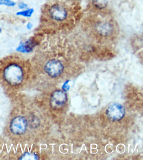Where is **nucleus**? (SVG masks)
I'll list each match as a JSON object with an SVG mask.
<instances>
[{
  "mask_svg": "<svg viewBox=\"0 0 143 160\" xmlns=\"http://www.w3.org/2000/svg\"><path fill=\"white\" fill-rule=\"evenodd\" d=\"M44 19L53 25L62 29H69L82 15L80 0H54L42 8Z\"/></svg>",
  "mask_w": 143,
  "mask_h": 160,
  "instance_id": "f257e3e1",
  "label": "nucleus"
},
{
  "mask_svg": "<svg viewBox=\"0 0 143 160\" xmlns=\"http://www.w3.org/2000/svg\"><path fill=\"white\" fill-rule=\"evenodd\" d=\"M101 10L87 17L85 25L87 31L96 42L103 44L111 42L119 33V26L107 12Z\"/></svg>",
  "mask_w": 143,
  "mask_h": 160,
  "instance_id": "f03ea898",
  "label": "nucleus"
},
{
  "mask_svg": "<svg viewBox=\"0 0 143 160\" xmlns=\"http://www.w3.org/2000/svg\"><path fill=\"white\" fill-rule=\"evenodd\" d=\"M3 76L8 84L16 86L22 82L24 73L21 66L16 62H12L5 67L3 71Z\"/></svg>",
  "mask_w": 143,
  "mask_h": 160,
  "instance_id": "7ed1b4c3",
  "label": "nucleus"
},
{
  "mask_svg": "<svg viewBox=\"0 0 143 160\" xmlns=\"http://www.w3.org/2000/svg\"><path fill=\"white\" fill-rule=\"evenodd\" d=\"M44 70L49 76L55 78L62 74L64 70V66L60 59L52 58L47 61L45 64Z\"/></svg>",
  "mask_w": 143,
  "mask_h": 160,
  "instance_id": "20e7f679",
  "label": "nucleus"
},
{
  "mask_svg": "<svg viewBox=\"0 0 143 160\" xmlns=\"http://www.w3.org/2000/svg\"><path fill=\"white\" fill-rule=\"evenodd\" d=\"M125 113V108L121 104L113 103L110 105L106 111L108 118L111 121L117 122L122 120Z\"/></svg>",
  "mask_w": 143,
  "mask_h": 160,
  "instance_id": "39448f33",
  "label": "nucleus"
},
{
  "mask_svg": "<svg viewBox=\"0 0 143 160\" xmlns=\"http://www.w3.org/2000/svg\"><path fill=\"white\" fill-rule=\"evenodd\" d=\"M28 126V121L23 116H17L13 119L10 125V129L15 135L23 134Z\"/></svg>",
  "mask_w": 143,
  "mask_h": 160,
  "instance_id": "423d86ee",
  "label": "nucleus"
},
{
  "mask_svg": "<svg viewBox=\"0 0 143 160\" xmlns=\"http://www.w3.org/2000/svg\"><path fill=\"white\" fill-rule=\"evenodd\" d=\"M67 95L63 92L57 90L53 93L50 98V103L54 108L62 107L66 102Z\"/></svg>",
  "mask_w": 143,
  "mask_h": 160,
  "instance_id": "0eeeda50",
  "label": "nucleus"
},
{
  "mask_svg": "<svg viewBox=\"0 0 143 160\" xmlns=\"http://www.w3.org/2000/svg\"><path fill=\"white\" fill-rule=\"evenodd\" d=\"M37 45V42L33 38L26 40L19 43L16 51L21 53H29L33 52Z\"/></svg>",
  "mask_w": 143,
  "mask_h": 160,
  "instance_id": "6e6552de",
  "label": "nucleus"
},
{
  "mask_svg": "<svg viewBox=\"0 0 143 160\" xmlns=\"http://www.w3.org/2000/svg\"><path fill=\"white\" fill-rule=\"evenodd\" d=\"M34 9L33 8H27V9L22 10L17 12L16 13V15L19 17H25V18H30L32 16L34 12Z\"/></svg>",
  "mask_w": 143,
  "mask_h": 160,
  "instance_id": "1a4fd4ad",
  "label": "nucleus"
},
{
  "mask_svg": "<svg viewBox=\"0 0 143 160\" xmlns=\"http://www.w3.org/2000/svg\"><path fill=\"white\" fill-rule=\"evenodd\" d=\"M39 157L37 154L34 153H29L26 152L24 153L20 157V160H38Z\"/></svg>",
  "mask_w": 143,
  "mask_h": 160,
  "instance_id": "9d476101",
  "label": "nucleus"
},
{
  "mask_svg": "<svg viewBox=\"0 0 143 160\" xmlns=\"http://www.w3.org/2000/svg\"><path fill=\"white\" fill-rule=\"evenodd\" d=\"M28 123L30 127L34 128L38 127L40 125L39 119L35 116H31L29 119V122H28Z\"/></svg>",
  "mask_w": 143,
  "mask_h": 160,
  "instance_id": "9b49d317",
  "label": "nucleus"
},
{
  "mask_svg": "<svg viewBox=\"0 0 143 160\" xmlns=\"http://www.w3.org/2000/svg\"><path fill=\"white\" fill-rule=\"evenodd\" d=\"M16 3L12 0H0V5H5L8 7H14Z\"/></svg>",
  "mask_w": 143,
  "mask_h": 160,
  "instance_id": "f8f14e48",
  "label": "nucleus"
},
{
  "mask_svg": "<svg viewBox=\"0 0 143 160\" xmlns=\"http://www.w3.org/2000/svg\"><path fill=\"white\" fill-rule=\"evenodd\" d=\"M17 5H18V7L19 8V9H21V10L29 8L28 5L25 3L23 2H20L18 3Z\"/></svg>",
  "mask_w": 143,
  "mask_h": 160,
  "instance_id": "ddd939ff",
  "label": "nucleus"
},
{
  "mask_svg": "<svg viewBox=\"0 0 143 160\" xmlns=\"http://www.w3.org/2000/svg\"><path fill=\"white\" fill-rule=\"evenodd\" d=\"M33 25L31 22H29L27 24L26 28L28 30H31L33 28Z\"/></svg>",
  "mask_w": 143,
  "mask_h": 160,
  "instance_id": "4468645a",
  "label": "nucleus"
},
{
  "mask_svg": "<svg viewBox=\"0 0 143 160\" xmlns=\"http://www.w3.org/2000/svg\"><path fill=\"white\" fill-rule=\"evenodd\" d=\"M2 28H1V26H0V33H2Z\"/></svg>",
  "mask_w": 143,
  "mask_h": 160,
  "instance_id": "2eb2a0df",
  "label": "nucleus"
},
{
  "mask_svg": "<svg viewBox=\"0 0 143 160\" xmlns=\"http://www.w3.org/2000/svg\"><path fill=\"white\" fill-rule=\"evenodd\" d=\"M0 13H1V12H0Z\"/></svg>",
  "mask_w": 143,
  "mask_h": 160,
  "instance_id": "dca6fc26",
  "label": "nucleus"
}]
</instances>
